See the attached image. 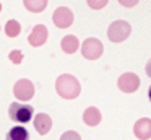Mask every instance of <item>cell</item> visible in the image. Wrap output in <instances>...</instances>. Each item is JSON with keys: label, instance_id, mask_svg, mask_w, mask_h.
Listing matches in <instances>:
<instances>
[{"label": "cell", "instance_id": "3957f363", "mask_svg": "<svg viewBox=\"0 0 151 140\" xmlns=\"http://www.w3.org/2000/svg\"><path fill=\"white\" fill-rule=\"evenodd\" d=\"M132 26L130 23L124 21V20H117V21L111 23V26L107 28V38L112 42H122L130 36Z\"/></svg>", "mask_w": 151, "mask_h": 140}, {"label": "cell", "instance_id": "2e32d148", "mask_svg": "<svg viewBox=\"0 0 151 140\" xmlns=\"http://www.w3.org/2000/svg\"><path fill=\"white\" fill-rule=\"evenodd\" d=\"M8 59H10L13 64H21V62H23V52L15 49V51H12L10 54H8Z\"/></svg>", "mask_w": 151, "mask_h": 140}, {"label": "cell", "instance_id": "8992f818", "mask_svg": "<svg viewBox=\"0 0 151 140\" xmlns=\"http://www.w3.org/2000/svg\"><path fill=\"white\" fill-rule=\"evenodd\" d=\"M117 86L124 93H135L140 86V78L133 72H127V73L120 75L117 80Z\"/></svg>", "mask_w": 151, "mask_h": 140}, {"label": "cell", "instance_id": "4fadbf2b", "mask_svg": "<svg viewBox=\"0 0 151 140\" xmlns=\"http://www.w3.org/2000/svg\"><path fill=\"white\" fill-rule=\"evenodd\" d=\"M29 139V133L24 127L21 125H17L7 133V140H28Z\"/></svg>", "mask_w": 151, "mask_h": 140}, {"label": "cell", "instance_id": "ac0fdd59", "mask_svg": "<svg viewBox=\"0 0 151 140\" xmlns=\"http://www.w3.org/2000/svg\"><path fill=\"white\" fill-rule=\"evenodd\" d=\"M138 2H140V0H119V3H120V5H124V7H127V8L135 7Z\"/></svg>", "mask_w": 151, "mask_h": 140}, {"label": "cell", "instance_id": "9a60e30c", "mask_svg": "<svg viewBox=\"0 0 151 140\" xmlns=\"http://www.w3.org/2000/svg\"><path fill=\"white\" fill-rule=\"evenodd\" d=\"M5 33H7V36H10V38H17L21 33V25L17 20H10V21H7V25H5Z\"/></svg>", "mask_w": 151, "mask_h": 140}, {"label": "cell", "instance_id": "52a82bcc", "mask_svg": "<svg viewBox=\"0 0 151 140\" xmlns=\"http://www.w3.org/2000/svg\"><path fill=\"white\" fill-rule=\"evenodd\" d=\"M52 21L57 28H68L73 23V12L67 7H59L52 15Z\"/></svg>", "mask_w": 151, "mask_h": 140}, {"label": "cell", "instance_id": "44dd1931", "mask_svg": "<svg viewBox=\"0 0 151 140\" xmlns=\"http://www.w3.org/2000/svg\"><path fill=\"white\" fill-rule=\"evenodd\" d=\"M148 98H150V101H151V86H150V90H148Z\"/></svg>", "mask_w": 151, "mask_h": 140}, {"label": "cell", "instance_id": "5b68a950", "mask_svg": "<svg viewBox=\"0 0 151 140\" xmlns=\"http://www.w3.org/2000/svg\"><path fill=\"white\" fill-rule=\"evenodd\" d=\"M13 94L20 101H29L34 96V85L28 78H21L15 83L13 86Z\"/></svg>", "mask_w": 151, "mask_h": 140}, {"label": "cell", "instance_id": "ffe728a7", "mask_svg": "<svg viewBox=\"0 0 151 140\" xmlns=\"http://www.w3.org/2000/svg\"><path fill=\"white\" fill-rule=\"evenodd\" d=\"M145 70H146V75H148V77H151V60L146 62V67H145Z\"/></svg>", "mask_w": 151, "mask_h": 140}, {"label": "cell", "instance_id": "8fae6325", "mask_svg": "<svg viewBox=\"0 0 151 140\" xmlns=\"http://www.w3.org/2000/svg\"><path fill=\"white\" fill-rule=\"evenodd\" d=\"M83 120H85L86 125H91V127L98 125V124L101 122V111L94 106L88 107V109L83 112Z\"/></svg>", "mask_w": 151, "mask_h": 140}, {"label": "cell", "instance_id": "7a4b0ae2", "mask_svg": "<svg viewBox=\"0 0 151 140\" xmlns=\"http://www.w3.org/2000/svg\"><path fill=\"white\" fill-rule=\"evenodd\" d=\"M34 109L31 104H21V103H12L10 109H8V116L13 122L26 124L33 119Z\"/></svg>", "mask_w": 151, "mask_h": 140}, {"label": "cell", "instance_id": "5bb4252c", "mask_svg": "<svg viewBox=\"0 0 151 140\" xmlns=\"http://www.w3.org/2000/svg\"><path fill=\"white\" fill-rule=\"evenodd\" d=\"M24 7L33 13H41L46 10L47 7V0H23Z\"/></svg>", "mask_w": 151, "mask_h": 140}, {"label": "cell", "instance_id": "d6986e66", "mask_svg": "<svg viewBox=\"0 0 151 140\" xmlns=\"http://www.w3.org/2000/svg\"><path fill=\"white\" fill-rule=\"evenodd\" d=\"M62 139H63V140H67V139H75V140H78L80 135H78V133H75V132H67V133H63V135H62Z\"/></svg>", "mask_w": 151, "mask_h": 140}, {"label": "cell", "instance_id": "6da1fadb", "mask_svg": "<svg viewBox=\"0 0 151 140\" xmlns=\"http://www.w3.org/2000/svg\"><path fill=\"white\" fill-rule=\"evenodd\" d=\"M55 90L59 93V96H62L63 99H75L81 91V85L73 75L63 73L57 78Z\"/></svg>", "mask_w": 151, "mask_h": 140}, {"label": "cell", "instance_id": "7c38bea8", "mask_svg": "<svg viewBox=\"0 0 151 140\" xmlns=\"http://www.w3.org/2000/svg\"><path fill=\"white\" fill-rule=\"evenodd\" d=\"M60 46H62V51L65 52V54H73V52H76L80 49V41H78L76 36L68 34V36H65V38L62 39Z\"/></svg>", "mask_w": 151, "mask_h": 140}, {"label": "cell", "instance_id": "7402d4cb", "mask_svg": "<svg viewBox=\"0 0 151 140\" xmlns=\"http://www.w3.org/2000/svg\"><path fill=\"white\" fill-rule=\"evenodd\" d=\"M0 12H2V3H0Z\"/></svg>", "mask_w": 151, "mask_h": 140}, {"label": "cell", "instance_id": "30bf717a", "mask_svg": "<svg viewBox=\"0 0 151 140\" xmlns=\"http://www.w3.org/2000/svg\"><path fill=\"white\" fill-rule=\"evenodd\" d=\"M34 127H36L37 133L46 135L50 130V127H52V119H50L49 114H46V112L36 114V117H34Z\"/></svg>", "mask_w": 151, "mask_h": 140}, {"label": "cell", "instance_id": "9c48e42d", "mask_svg": "<svg viewBox=\"0 0 151 140\" xmlns=\"http://www.w3.org/2000/svg\"><path fill=\"white\" fill-rule=\"evenodd\" d=\"M133 133L140 140H146L151 137V119L143 117V119L137 120L133 125Z\"/></svg>", "mask_w": 151, "mask_h": 140}, {"label": "cell", "instance_id": "ba28073f", "mask_svg": "<svg viewBox=\"0 0 151 140\" xmlns=\"http://www.w3.org/2000/svg\"><path fill=\"white\" fill-rule=\"evenodd\" d=\"M47 36H49V31H47L46 26L44 25H36L33 28V31H31V34L28 36V41H29L31 46L39 47V46H42L44 42L47 41Z\"/></svg>", "mask_w": 151, "mask_h": 140}, {"label": "cell", "instance_id": "277c9868", "mask_svg": "<svg viewBox=\"0 0 151 140\" xmlns=\"http://www.w3.org/2000/svg\"><path fill=\"white\" fill-rule=\"evenodd\" d=\"M102 51H104L102 42L96 38H88L81 44V54H83V57L88 59V60H96V59H99L102 55Z\"/></svg>", "mask_w": 151, "mask_h": 140}, {"label": "cell", "instance_id": "e0dca14e", "mask_svg": "<svg viewBox=\"0 0 151 140\" xmlns=\"http://www.w3.org/2000/svg\"><path fill=\"white\" fill-rule=\"evenodd\" d=\"M109 0H88V5L91 7L93 10H101L107 5Z\"/></svg>", "mask_w": 151, "mask_h": 140}]
</instances>
